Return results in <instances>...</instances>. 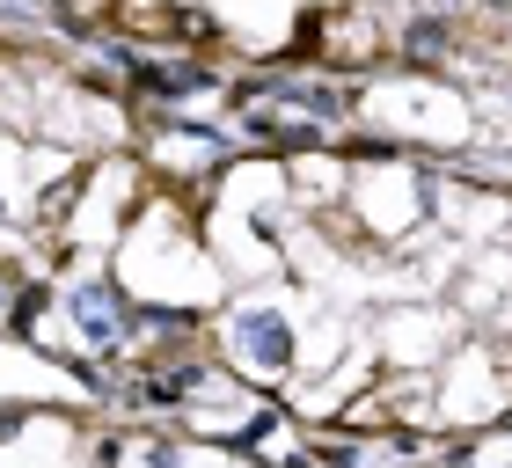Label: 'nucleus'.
<instances>
[{
  "label": "nucleus",
  "mask_w": 512,
  "mask_h": 468,
  "mask_svg": "<svg viewBox=\"0 0 512 468\" xmlns=\"http://www.w3.org/2000/svg\"><path fill=\"white\" fill-rule=\"evenodd\" d=\"M242 344H249V366H264V373H278V366L293 359L286 322H271V315H249V322H242Z\"/></svg>",
  "instance_id": "f257e3e1"
},
{
  "label": "nucleus",
  "mask_w": 512,
  "mask_h": 468,
  "mask_svg": "<svg viewBox=\"0 0 512 468\" xmlns=\"http://www.w3.org/2000/svg\"><path fill=\"white\" fill-rule=\"evenodd\" d=\"M74 315H81V330L96 344H118V293H110V286H81L74 293Z\"/></svg>",
  "instance_id": "f03ea898"
},
{
  "label": "nucleus",
  "mask_w": 512,
  "mask_h": 468,
  "mask_svg": "<svg viewBox=\"0 0 512 468\" xmlns=\"http://www.w3.org/2000/svg\"><path fill=\"white\" fill-rule=\"evenodd\" d=\"M0 286H8V278H0Z\"/></svg>",
  "instance_id": "7ed1b4c3"
}]
</instances>
